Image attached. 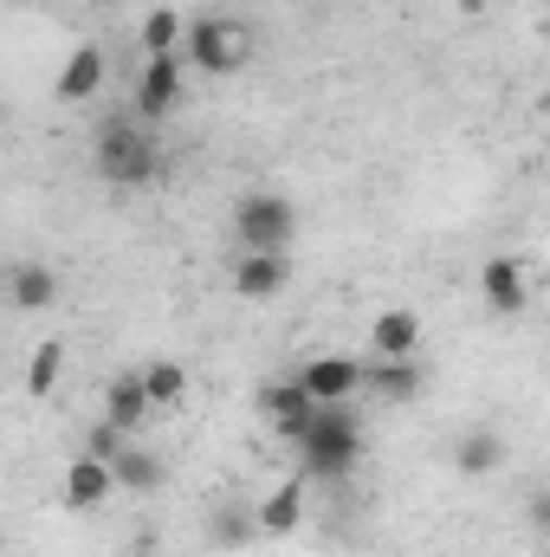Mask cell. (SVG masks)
<instances>
[{"mask_svg": "<svg viewBox=\"0 0 550 557\" xmlns=\"http://www.w3.org/2000/svg\"><path fill=\"white\" fill-rule=\"evenodd\" d=\"M453 7H460V13H466V20H479V13H486V7H492V0H453Z\"/></svg>", "mask_w": 550, "mask_h": 557, "instance_id": "obj_25", "label": "cell"}, {"mask_svg": "<svg viewBox=\"0 0 550 557\" xmlns=\"http://www.w3.org/2000/svg\"><path fill=\"white\" fill-rule=\"evenodd\" d=\"M7 292H13V305H20V311H52L59 278H52V267H13Z\"/></svg>", "mask_w": 550, "mask_h": 557, "instance_id": "obj_18", "label": "cell"}, {"mask_svg": "<svg viewBox=\"0 0 550 557\" xmlns=\"http://www.w3.org/2000/svg\"><path fill=\"white\" fill-rule=\"evenodd\" d=\"M247 59H253V33H247L240 20H195V33H188V65H195V72L234 78Z\"/></svg>", "mask_w": 550, "mask_h": 557, "instance_id": "obj_3", "label": "cell"}, {"mask_svg": "<svg viewBox=\"0 0 550 557\" xmlns=\"http://www.w3.org/2000/svg\"><path fill=\"white\" fill-rule=\"evenodd\" d=\"M98 91H104V46H78L65 59V72H59V98L65 104H91Z\"/></svg>", "mask_w": 550, "mask_h": 557, "instance_id": "obj_12", "label": "cell"}, {"mask_svg": "<svg viewBox=\"0 0 550 557\" xmlns=\"http://www.w3.org/2000/svg\"><path fill=\"white\" fill-rule=\"evenodd\" d=\"M149 389H142V370L137 376H117V383H104V421L111 428H124V434H137L142 421H149Z\"/></svg>", "mask_w": 550, "mask_h": 557, "instance_id": "obj_14", "label": "cell"}, {"mask_svg": "<svg viewBox=\"0 0 550 557\" xmlns=\"http://www.w3.org/2000/svg\"><path fill=\"white\" fill-rule=\"evenodd\" d=\"M142 389H149V403H155V409H168V403H182V396H188V370H182L175 357H155V363L142 370Z\"/></svg>", "mask_w": 550, "mask_h": 557, "instance_id": "obj_20", "label": "cell"}, {"mask_svg": "<svg viewBox=\"0 0 550 557\" xmlns=\"http://www.w3.org/2000/svg\"><path fill=\"white\" fill-rule=\"evenodd\" d=\"M479 292H486V305H492L499 318H518V311H525V298H532L525 267H518V260H505V253L479 267Z\"/></svg>", "mask_w": 550, "mask_h": 557, "instance_id": "obj_10", "label": "cell"}, {"mask_svg": "<svg viewBox=\"0 0 550 557\" xmlns=\"http://www.w3.org/2000/svg\"><path fill=\"white\" fill-rule=\"evenodd\" d=\"M532 525L550 539V486H538V493H532Z\"/></svg>", "mask_w": 550, "mask_h": 557, "instance_id": "obj_24", "label": "cell"}, {"mask_svg": "<svg viewBox=\"0 0 550 557\" xmlns=\"http://www.w3.org/2000/svg\"><path fill=\"white\" fill-rule=\"evenodd\" d=\"M59 376H65V344H59V337L33 344V357H26V396H33V403H46Z\"/></svg>", "mask_w": 550, "mask_h": 557, "instance_id": "obj_17", "label": "cell"}, {"mask_svg": "<svg viewBox=\"0 0 550 557\" xmlns=\"http://www.w3.org/2000/svg\"><path fill=\"white\" fill-rule=\"evenodd\" d=\"M363 389L389 396V403H409V396H421V363L414 357H376L370 376H363Z\"/></svg>", "mask_w": 550, "mask_h": 557, "instance_id": "obj_15", "label": "cell"}, {"mask_svg": "<svg viewBox=\"0 0 550 557\" xmlns=\"http://www.w3.org/2000/svg\"><path fill=\"white\" fill-rule=\"evenodd\" d=\"M260 416L273 421L278 441H298L304 428H311V416H317V403H311V389L298 383V376H285V383H260Z\"/></svg>", "mask_w": 550, "mask_h": 557, "instance_id": "obj_7", "label": "cell"}, {"mask_svg": "<svg viewBox=\"0 0 550 557\" xmlns=\"http://www.w3.org/2000/svg\"><path fill=\"white\" fill-rule=\"evenodd\" d=\"M370 344H376V357H421V311H409V305L383 311L370 324Z\"/></svg>", "mask_w": 550, "mask_h": 557, "instance_id": "obj_13", "label": "cell"}, {"mask_svg": "<svg viewBox=\"0 0 550 557\" xmlns=\"http://www.w3.org/2000/svg\"><path fill=\"white\" fill-rule=\"evenodd\" d=\"M363 376H370V363H357V357H311V363L298 370V383L311 389V403H317V409L350 403V396L363 389Z\"/></svg>", "mask_w": 550, "mask_h": 557, "instance_id": "obj_6", "label": "cell"}, {"mask_svg": "<svg viewBox=\"0 0 550 557\" xmlns=\"http://www.w3.org/2000/svg\"><path fill=\"white\" fill-rule=\"evenodd\" d=\"M111 467H117V486H124V493H155V486H162V473H168V467H162L149 447H137V441H130Z\"/></svg>", "mask_w": 550, "mask_h": 557, "instance_id": "obj_19", "label": "cell"}, {"mask_svg": "<svg viewBox=\"0 0 550 557\" xmlns=\"http://www.w3.org/2000/svg\"><path fill=\"white\" fill-rule=\"evenodd\" d=\"M453 467H460L466 480H479V473H499V467H505V434H492V428H473V434L453 447Z\"/></svg>", "mask_w": 550, "mask_h": 557, "instance_id": "obj_16", "label": "cell"}, {"mask_svg": "<svg viewBox=\"0 0 550 557\" xmlns=\"http://www.w3.org/2000/svg\"><path fill=\"white\" fill-rule=\"evenodd\" d=\"M124 447H130V434H124V428H111V421H98V428H91V441H85V454H98V460H117Z\"/></svg>", "mask_w": 550, "mask_h": 557, "instance_id": "obj_22", "label": "cell"}, {"mask_svg": "<svg viewBox=\"0 0 550 557\" xmlns=\"http://www.w3.org/2000/svg\"><path fill=\"white\" fill-rule=\"evenodd\" d=\"M142 59H162V52H175V46H182V13H175V7H155V13H149V20H142Z\"/></svg>", "mask_w": 550, "mask_h": 557, "instance_id": "obj_21", "label": "cell"}, {"mask_svg": "<svg viewBox=\"0 0 550 557\" xmlns=\"http://www.w3.org/2000/svg\"><path fill=\"white\" fill-rule=\"evenodd\" d=\"M298 447V473L304 480H350L357 473V460H363V428L350 416V403H337V409H317L311 428L291 441Z\"/></svg>", "mask_w": 550, "mask_h": 557, "instance_id": "obj_1", "label": "cell"}, {"mask_svg": "<svg viewBox=\"0 0 550 557\" xmlns=\"http://www.w3.org/2000/svg\"><path fill=\"white\" fill-rule=\"evenodd\" d=\"M98 175L111 188H149L162 175V149L137 124H104L98 131Z\"/></svg>", "mask_w": 550, "mask_h": 557, "instance_id": "obj_2", "label": "cell"}, {"mask_svg": "<svg viewBox=\"0 0 550 557\" xmlns=\"http://www.w3.org/2000/svg\"><path fill=\"white\" fill-rule=\"evenodd\" d=\"M111 493H124L111 460H98V454H78V460L65 467V506H72V512H98Z\"/></svg>", "mask_w": 550, "mask_h": 557, "instance_id": "obj_8", "label": "cell"}, {"mask_svg": "<svg viewBox=\"0 0 550 557\" xmlns=\"http://www.w3.org/2000/svg\"><path fill=\"white\" fill-rule=\"evenodd\" d=\"M291 285V267H285V253H240V267H234V292L240 298H253V305H266Z\"/></svg>", "mask_w": 550, "mask_h": 557, "instance_id": "obj_11", "label": "cell"}, {"mask_svg": "<svg viewBox=\"0 0 550 557\" xmlns=\"http://www.w3.org/2000/svg\"><path fill=\"white\" fill-rule=\"evenodd\" d=\"M247 532L260 539V512H221V545H247Z\"/></svg>", "mask_w": 550, "mask_h": 557, "instance_id": "obj_23", "label": "cell"}, {"mask_svg": "<svg viewBox=\"0 0 550 557\" xmlns=\"http://www.w3.org/2000/svg\"><path fill=\"white\" fill-rule=\"evenodd\" d=\"M234 234H240L247 253H285L291 234H298V208L285 195H247L234 208Z\"/></svg>", "mask_w": 550, "mask_h": 557, "instance_id": "obj_4", "label": "cell"}, {"mask_svg": "<svg viewBox=\"0 0 550 557\" xmlns=\"http://www.w3.org/2000/svg\"><path fill=\"white\" fill-rule=\"evenodd\" d=\"M304 493H311V480L304 473H291L285 486H273L253 512H260V539H291L298 525H304Z\"/></svg>", "mask_w": 550, "mask_h": 557, "instance_id": "obj_9", "label": "cell"}, {"mask_svg": "<svg viewBox=\"0 0 550 557\" xmlns=\"http://www.w3.org/2000/svg\"><path fill=\"white\" fill-rule=\"evenodd\" d=\"M182 78H188L182 52L142 59V72H137V117H142V124H162V117H168V111L182 104Z\"/></svg>", "mask_w": 550, "mask_h": 557, "instance_id": "obj_5", "label": "cell"}]
</instances>
